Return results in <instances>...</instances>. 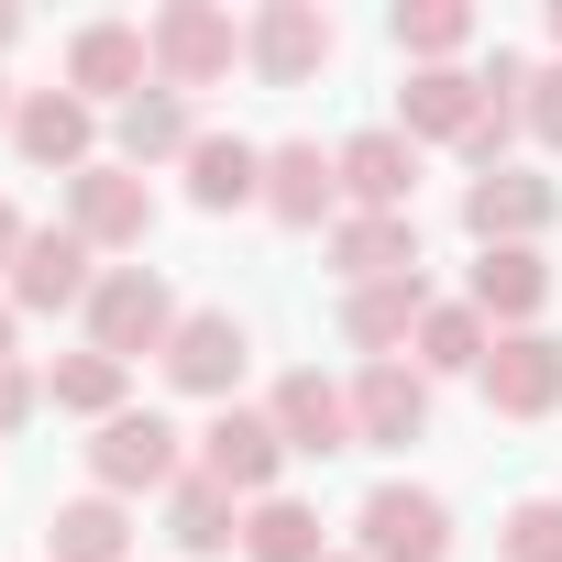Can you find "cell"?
<instances>
[{
    "instance_id": "cell-17",
    "label": "cell",
    "mask_w": 562,
    "mask_h": 562,
    "mask_svg": "<svg viewBox=\"0 0 562 562\" xmlns=\"http://www.w3.org/2000/svg\"><path fill=\"white\" fill-rule=\"evenodd\" d=\"M12 144H23L34 166H56V177H89V166H100V111H89L78 89H23Z\"/></svg>"
},
{
    "instance_id": "cell-35",
    "label": "cell",
    "mask_w": 562,
    "mask_h": 562,
    "mask_svg": "<svg viewBox=\"0 0 562 562\" xmlns=\"http://www.w3.org/2000/svg\"><path fill=\"white\" fill-rule=\"evenodd\" d=\"M12 111H23V100H12V78H0V133H12Z\"/></svg>"
},
{
    "instance_id": "cell-26",
    "label": "cell",
    "mask_w": 562,
    "mask_h": 562,
    "mask_svg": "<svg viewBox=\"0 0 562 562\" xmlns=\"http://www.w3.org/2000/svg\"><path fill=\"white\" fill-rule=\"evenodd\" d=\"M45 408H67V419H89V430H100V419H122V408H133V364H111V353H89V342H78V353H56V364H45Z\"/></svg>"
},
{
    "instance_id": "cell-6",
    "label": "cell",
    "mask_w": 562,
    "mask_h": 562,
    "mask_svg": "<svg viewBox=\"0 0 562 562\" xmlns=\"http://www.w3.org/2000/svg\"><path fill=\"white\" fill-rule=\"evenodd\" d=\"M243 67L265 89H310L331 67V12H321V0H265V12L243 23Z\"/></svg>"
},
{
    "instance_id": "cell-23",
    "label": "cell",
    "mask_w": 562,
    "mask_h": 562,
    "mask_svg": "<svg viewBox=\"0 0 562 562\" xmlns=\"http://www.w3.org/2000/svg\"><path fill=\"white\" fill-rule=\"evenodd\" d=\"M188 210H265V144H243V133H199L188 144Z\"/></svg>"
},
{
    "instance_id": "cell-7",
    "label": "cell",
    "mask_w": 562,
    "mask_h": 562,
    "mask_svg": "<svg viewBox=\"0 0 562 562\" xmlns=\"http://www.w3.org/2000/svg\"><path fill=\"white\" fill-rule=\"evenodd\" d=\"M67 232H78L89 254H144V232H155V188L111 155V166L67 177Z\"/></svg>"
},
{
    "instance_id": "cell-20",
    "label": "cell",
    "mask_w": 562,
    "mask_h": 562,
    "mask_svg": "<svg viewBox=\"0 0 562 562\" xmlns=\"http://www.w3.org/2000/svg\"><path fill=\"white\" fill-rule=\"evenodd\" d=\"M474 122H485L474 67H408V89H397V133H408V144H452V155H463Z\"/></svg>"
},
{
    "instance_id": "cell-13",
    "label": "cell",
    "mask_w": 562,
    "mask_h": 562,
    "mask_svg": "<svg viewBox=\"0 0 562 562\" xmlns=\"http://www.w3.org/2000/svg\"><path fill=\"white\" fill-rule=\"evenodd\" d=\"M430 441V375L419 364H364L353 375V452H408Z\"/></svg>"
},
{
    "instance_id": "cell-14",
    "label": "cell",
    "mask_w": 562,
    "mask_h": 562,
    "mask_svg": "<svg viewBox=\"0 0 562 562\" xmlns=\"http://www.w3.org/2000/svg\"><path fill=\"white\" fill-rule=\"evenodd\" d=\"M485 408L496 419H551L562 408V342L551 331H496V353H485Z\"/></svg>"
},
{
    "instance_id": "cell-24",
    "label": "cell",
    "mask_w": 562,
    "mask_h": 562,
    "mask_svg": "<svg viewBox=\"0 0 562 562\" xmlns=\"http://www.w3.org/2000/svg\"><path fill=\"white\" fill-rule=\"evenodd\" d=\"M166 540H177L188 562H221V551H243V496H232V485H210V474L188 463V485L166 496Z\"/></svg>"
},
{
    "instance_id": "cell-8",
    "label": "cell",
    "mask_w": 562,
    "mask_h": 562,
    "mask_svg": "<svg viewBox=\"0 0 562 562\" xmlns=\"http://www.w3.org/2000/svg\"><path fill=\"white\" fill-rule=\"evenodd\" d=\"M562 221V188L529 177V166H496V177H463V232L474 254H507V243H540Z\"/></svg>"
},
{
    "instance_id": "cell-15",
    "label": "cell",
    "mask_w": 562,
    "mask_h": 562,
    "mask_svg": "<svg viewBox=\"0 0 562 562\" xmlns=\"http://www.w3.org/2000/svg\"><path fill=\"white\" fill-rule=\"evenodd\" d=\"M265 221L331 232V221H342V155H321V144H265Z\"/></svg>"
},
{
    "instance_id": "cell-36",
    "label": "cell",
    "mask_w": 562,
    "mask_h": 562,
    "mask_svg": "<svg viewBox=\"0 0 562 562\" xmlns=\"http://www.w3.org/2000/svg\"><path fill=\"white\" fill-rule=\"evenodd\" d=\"M0 45H23V12H0Z\"/></svg>"
},
{
    "instance_id": "cell-38",
    "label": "cell",
    "mask_w": 562,
    "mask_h": 562,
    "mask_svg": "<svg viewBox=\"0 0 562 562\" xmlns=\"http://www.w3.org/2000/svg\"><path fill=\"white\" fill-rule=\"evenodd\" d=\"M331 562H364V551H331Z\"/></svg>"
},
{
    "instance_id": "cell-29",
    "label": "cell",
    "mask_w": 562,
    "mask_h": 562,
    "mask_svg": "<svg viewBox=\"0 0 562 562\" xmlns=\"http://www.w3.org/2000/svg\"><path fill=\"white\" fill-rule=\"evenodd\" d=\"M386 45H397L408 67H452V56L474 45V12H463V0H397V12H386Z\"/></svg>"
},
{
    "instance_id": "cell-25",
    "label": "cell",
    "mask_w": 562,
    "mask_h": 562,
    "mask_svg": "<svg viewBox=\"0 0 562 562\" xmlns=\"http://www.w3.org/2000/svg\"><path fill=\"white\" fill-rule=\"evenodd\" d=\"M45 562H133V507L122 496H67L56 518H45Z\"/></svg>"
},
{
    "instance_id": "cell-33",
    "label": "cell",
    "mask_w": 562,
    "mask_h": 562,
    "mask_svg": "<svg viewBox=\"0 0 562 562\" xmlns=\"http://www.w3.org/2000/svg\"><path fill=\"white\" fill-rule=\"evenodd\" d=\"M23 232H34V221H23L12 199H0V276H12V254H23Z\"/></svg>"
},
{
    "instance_id": "cell-10",
    "label": "cell",
    "mask_w": 562,
    "mask_h": 562,
    "mask_svg": "<svg viewBox=\"0 0 562 562\" xmlns=\"http://www.w3.org/2000/svg\"><path fill=\"white\" fill-rule=\"evenodd\" d=\"M100 276H111V265H100L67 221H45V232H23V254H12V310H34V321H45V310H89Z\"/></svg>"
},
{
    "instance_id": "cell-3",
    "label": "cell",
    "mask_w": 562,
    "mask_h": 562,
    "mask_svg": "<svg viewBox=\"0 0 562 562\" xmlns=\"http://www.w3.org/2000/svg\"><path fill=\"white\" fill-rule=\"evenodd\" d=\"M144 45H155V78L166 89H221L243 67V23L221 12V0H166V12L144 23Z\"/></svg>"
},
{
    "instance_id": "cell-2",
    "label": "cell",
    "mask_w": 562,
    "mask_h": 562,
    "mask_svg": "<svg viewBox=\"0 0 562 562\" xmlns=\"http://www.w3.org/2000/svg\"><path fill=\"white\" fill-rule=\"evenodd\" d=\"M89 485L100 496H177L188 485V441H177V419H155V408H122V419H100V441H89Z\"/></svg>"
},
{
    "instance_id": "cell-28",
    "label": "cell",
    "mask_w": 562,
    "mask_h": 562,
    "mask_svg": "<svg viewBox=\"0 0 562 562\" xmlns=\"http://www.w3.org/2000/svg\"><path fill=\"white\" fill-rule=\"evenodd\" d=\"M485 353H496L485 310H463V299H430V321H419L408 364H419V375H485Z\"/></svg>"
},
{
    "instance_id": "cell-19",
    "label": "cell",
    "mask_w": 562,
    "mask_h": 562,
    "mask_svg": "<svg viewBox=\"0 0 562 562\" xmlns=\"http://www.w3.org/2000/svg\"><path fill=\"white\" fill-rule=\"evenodd\" d=\"M463 310H485V331H540V310H551V265H540V243L474 254V288H463Z\"/></svg>"
},
{
    "instance_id": "cell-4",
    "label": "cell",
    "mask_w": 562,
    "mask_h": 562,
    "mask_svg": "<svg viewBox=\"0 0 562 562\" xmlns=\"http://www.w3.org/2000/svg\"><path fill=\"white\" fill-rule=\"evenodd\" d=\"M188 463H199L210 485H232L243 507H254V496H288V485H276V474H288V441H276L265 408H210V430L188 441Z\"/></svg>"
},
{
    "instance_id": "cell-9",
    "label": "cell",
    "mask_w": 562,
    "mask_h": 562,
    "mask_svg": "<svg viewBox=\"0 0 562 562\" xmlns=\"http://www.w3.org/2000/svg\"><path fill=\"white\" fill-rule=\"evenodd\" d=\"M243 364H254V331H243L232 310H188L177 342H166V386H177V397H210V408H232Z\"/></svg>"
},
{
    "instance_id": "cell-31",
    "label": "cell",
    "mask_w": 562,
    "mask_h": 562,
    "mask_svg": "<svg viewBox=\"0 0 562 562\" xmlns=\"http://www.w3.org/2000/svg\"><path fill=\"white\" fill-rule=\"evenodd\" d=\"M529 144H551V155H562V56H551V67H529Z\"/></svg>"
},
{
    "instance_id": "cell-22",
    "label": "cell",
    "mask_w": 562,
    "mask_h": 562,
    "mask_svg": "<svg viewBox=\"0 0 562 562\" xmlns=\"http://www.w3.org/2000/svg\"><path fill=\"white\" fill-rule=\"evenodd\" d=\"M111 144H122V166L144 177V166H188V144H199V111H188V89H144V100H122L111 111Z\"/></svg>"
},
{
    "instance_id": "cell-12",
    "label": "cell",
    "mask_w": 562,
    "mask_h": 562,
    "mask_svg": "<svg viewBox=\"0 0 562 562\" xmlns=\"http://www.w3.org/2000/svg\"><path fill=\"white\" fill-rule=\"evenodd\" d=\"M265 419H276V441H288V452H310V463L353 452V386H331L321 364H299V375H276Z\"/></svg>"
},
{
    "instance_id": "cell-21",
    "label": "cell",
    "mask_w": 562,
    "mask_h": 562,
    "mask_svg": "<svg viewBox=\"0 0 562 562\" xmlns=\"http://www.w3.org/2000/svg\"><path fill=\"white\" fill-rule=\"evenodd\" d=\"M331 155H342V210H408L419 199V144L397 122H375V133H353Z\"/></svg>"
},
{
    "instance_id": "cell-5",
    "label": "cell",
    "mask_w": 562,
    "mask_h": 562,
    "mask_svg": "<svg viewBox=\"0 0 562 562\" xmlns=\"http://www.w3.org/2000/svg\"><path fill=\"white\" fill-rule=\"evenodd\" d=\"M353 551H364V562H441V551H452V507H441L430 485H397V474H386V485L353 507Z\"/></svg>"
},
{
    "instance_id": "cell-27",
    "label": "cell",
    "mask_w": 562,
    "mask_h": 562,
    "mask_svg": "<svg viewBox=\"0 0 562 562\" xmlns=\"http://www.w3.org/2000/svg\"><path fill=\"white\" fill-rule=\"evenodd\" d=\"M243 562H331L321 507H310V496H254V507H243Z\"/></svg>"
},
{
    "instance_id": "cell-30",
    "label": "cell",
    "mask_w": 562,
    "mask_h": 562,
    "mask_svg": "<svg viewBox=\"0 0 562 562\" xmlns=\"http://www.w3.org/2000/svg\"><path fill=\"white\" fill-rule=\"evenodd\" d=\"M496 562H562V496H518L496 518Z\"/></svg>"
},
{
    "instance_id": "cell-16",
    "label": "cell",
    "mask_w": 562,
    "mask_h": 562,
    "mask_svg": "<svg viewBox=\"0 0 562 562\" xmlns=\"http://www.w3.org/2000/svg\"><path fill=\"white\" fill-rule=\"evenodd\" d=\"M331 276H342V288L419 276V210H342L331 221Z\"/></svg>"
},
{
    "instance_id": "cell-1",
    "label": "cell",
    "mask_w": 562,
    "mask_h": 562,
    "mask_svg": "<svg viewBox=\"0 0 562 562\" xmlns=\"http://www.w3.org/2000/svg\"><path fill=\"white\" fill-rule=\"evenodd\" d=\"M78 321H89V353H111V364H144V353H155V364H166V342H177L188 310H177V288H166L155 265H111Z\"/></svg>"
},
{
    "instance_id": "cell-11",
    "label": "cell",
    "mask_w": 562,
    "mask_h": 562,
    "mask_svg": "<svg viewBox=\"0 0 562 562\" xmlns=\"http://www.w3.org/2000/svg\"><path fill=\"white\" fill-rule=\"evenodd\" d=\"M67 89H78L89 111H100V100H111V111L144 100V89H155V45H144V23H78V34H67Z\"/></svg>"
},
{
    "instance_id": "cell-32",
    "label": "cell",
    "mask_w": 562,
    "mask_h": 562,
    "mask_svg": "<svg viewBox=\"0 0 562 562\" xmlns=\"http://www.w3.org/2000/svg\"><path fill=\"white\" fill-rule=\"evenodd\" d=\"M45 408V375H23V364H0V441H12L23 419Z\"/></svg>"
},
{
    "instance_id": "cell-34",
    "label": "cell",
    "mask_w": 562,
    "mask_h": 562,
    "mask_svg": "<svg viewBox=\"0 0 562 562\" xmlns=\"http://www.w3.org/2000/svg\"><path fill=\"white\" fill-rule=\"evenodd\" d=\"M12 321H23V310H12V299H0V364H12Z\"/></svg>"
},
{
    "instance_id": "cell-18",
    "label": "cell",
    "mask_w": 562,
    "mask_h": 562,
    "mask_svg": "<svg viewBox=\"0 0 562 562\" xmlns=\"http://www.w3.org/2000/svg\"><path fill=\"white\" fill-rule=\"evenodd\" d=\"M430 321V276H386V288H342V342L364 364H397Z\"/></svg>"
},
{
    "instance_id": "cell-37",
    "label": "cell",
    "mask_w": 562,
    "mask_h": 562,
    "mask_svg": "<svg viewBox=\"0 0 562 562\" xmlns=\"http://www.w3.org/2000/svg\"><path fill=\"white\" fill-rule=\"evenodd\" d=\"M551 56H562V0H551Z\"/></svg>"
}]
</instances>
